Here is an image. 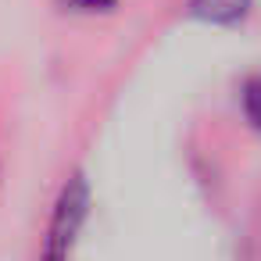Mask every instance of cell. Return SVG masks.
<instances>
[{
  "mask_svg": "<svg viewBox=\"0 0 261 261\" xmlns=\"http://www.w3.org/2000/svg\"><path fill=\"white\" fill-rule=\"evenodd\" d=\"M86 211H90V186L83 175H72L54 204V218H50L47 240H43V261H68L72 257L79 232H83V222H86Z\"/></svg>",
  "mask_w": 261,
  "mask_h": 261,
  "instance_id": "obj_1",
  "label": "cell"
},
{
  "mask_svg": "<svg viewBox=\"0 0 261 261\" xmlns=\"http://www.w3.org/2000/svg\"><path fill=\"white\" fill-rule=\"evenodd\" d=\"M254 0H190V18L204 25H236L247 18Z\"/></svg>",
  "mask_w": 261,
  "mask_h": 261,
  "instance_id": "obj_2",
  "label": "cell"
},
{
  "mask_svg": "<svg viewBox=\"0 0 261 261\" xmlns=\"http://www.w3.org/2000/svg\"><path fill=\"white\" fill-rule=\"evenodd\" d=\"M240 100H243V115H247V122L261 133V75H250V79L243 83Z\"/></svg>",
  "mask_w": 261,
  "mask_h": 261,
  "instance_id": "obj_3",
  "label": "cell"
},
{
  "mask_svg": "<svg viewBox=\"0 0 261 261\" xmlns=\"http://www.w3.org/2000/svg\"><path fill=\"white\" fill-rule=\"evenodd\" d=\"M65 8L72 11H86V15H97V11H111L115 8V0H61Z\"/></svg>",
  "mask_w": 261,
  "mask_h": 261,
  "instance_id": "obj_4",
  "label": "cell"
}]
</instances>
